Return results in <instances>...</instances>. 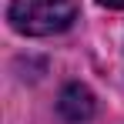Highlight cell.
Listing matches in <instances>:
<instances>
[{
  "label": "cell",
  "instance_id": "1",
  "mask_svg": "<svg viewBox=\"0 0 124 124\" xmlns=\"http://www.w3.org/2000/svg\"><path fill=\"white\" fill-rule=\"evenodd\" d=\"M77 3L81 0H14L7 17L14 23V30L30 34V37H47L74 23Z\"/></svg>",
  "mask_w": 124,
  "mask_h": 124
},
{
  "label": "cell",
  "instance_id": "2",
  "mask_svg": "<svg viewBox=\"0 0 124 124\" xmlns=\"http://www.w3.org/2000/svg\"><path fill=\"white\" fill-rule=\"evenodd\" d=\"M57 111L70 124H81L94 117V94L84 87V84H67L61 91V101H57Z\"/></svg>",
  "mask_w": 124,
  "mask_h": 124
},
{
  "label": "cell",
  "instance_id": "3",
  "mask_svg": "<svg viewBox=\"0 0 124 124\" xmlns=\"http://www.w3.org/2000/svg\"><path fill=\"white\" fill-rule=\"evenodd\" d=\"M97 3H104V7H114V10H124V0H97Z\"/></svg>",
  "mask_w": 124,
  "mask_h": 124
}]
</instances>
